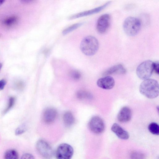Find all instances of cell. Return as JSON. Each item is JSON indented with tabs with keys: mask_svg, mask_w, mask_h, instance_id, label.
<instances>
[{
	"mask_svg": "<svg viewBox=\"0 0 159 159\" xmlns=\"http://www.w3.org/2000/svg\"><path fill=\"white\" fill-rule=\"evenodd\" d=\"M15 102V98L13 97H10L9 99L8 105L3 111L2 114H5L7 113L12 108Z\"/></svg>",
	"mask_w": 159,
	"mask_h": 159,
	"instance_id": "obj_22",
	"label": "cell"
},
{
	"mask_svg": "<svg viewBox=\"0 0 159 159\" xmlns=\"http://www.w3.org/2000/svg\"><path fill=\"white\" fill-rule=\"evenodd\" d=\"M141 27V23L138 18L132 16L126 18L123 24V30L128 36H133L139 32Z\"/></svg>",
	"mask_w": 159,
	"mask_h": 159,
	"instance_id": "obj_3",
	"label": "cell"
},
{
	"mask_svg": "<svg viewBox=\"0 0 159 159\" xmlns=\"http://www.w3.org/2000/svg\"><path fill=\"white\" fill-rule=\"evenodd\" d=\"M74 153L72 147L70 145L63 143L57 148L56 156L57 159H71Z\"/></svg>",
	"mask_w": 159,
	"mask_h": 159,
	"instance_id": "obj_6",
	"label": "cell"
},
{
	"mask_svg": "<svg viewBox=\"0 0 159 159\" xmlns=\"http://www.w3.org/2000/svg\"><path fill=\"white\" fill-rule=\"evenodd\" d=\"M6 84V81L2 79L0 80V91L3 89Z\"/></svg>",
	"mask_w": 159,
	"mask_h": 159,
	"instance_id": "obj_27",
	"label": "cell"
},
{
	"mask_svg": "<svg viewBox=\"0 0 159 159\" xmlns=\"http://www.w3.org/2000/svg\"><path fill=\"white\" fill-rule=\"evenodd\" d=\"M64 122L67 126L71 125L75 121V119L72 113L70 111L65 112L63 116Z\"/></svg>",
	"mask_w": 159,
	"mask_h": 159,
	"instance_id": "obj_15",
	"label": "cell"
},
{
	"mask_svg": "<svg viewBox=\"0 0 159 159\" xmlns=\"http://www.w3.org/2000/svg\"><path fill=\"white\" fill-rule=\"evenodd\" d=\"M36 148L39 154L45 159H51L54 155L53 150L51 146L43 139L39 140L36 144Z\"/></svg>",
	"mask_w": 159,
	"mask_h": 159,
	"instance_id": "obj_5",
	"label": "cell"
},
{
	"mask_svg": "<svg viewBox=\"0 0 159 159\" xmlns=\"http://www.w3.org/2000/svg\"><path fill=\"white\" fill-rule=\"evenodd\" d=\"M97 84L99 87L102 89H110L114 86L115 81L112 77L108 75L98 79Z\"/></svg>",
	"mask_w": 159,
	"mask_h": 159,
	"instance_id": "obj_9",
	"label": "cell"
},
{
	"mask_svg": "<svg viewBox=\"0 0 159 159\" xmlns=\"http://www.w3.org/2000/svg\"><path fill=\"white\" fill-rule=\"evenodd\" d=\"M153 71V62L151 60H148L139 65L136 69V73L139 78L145 80L151 77Z\"/></svg>",
	"mask_w": 159,
	"mask_h": 159,
	"instance_id": "obj_4",
	"label": "cell"
},
{
	"mask_svg": "<svg viewBox=\"0 0 159 159\" xmlns=\"http://www.w3.org/2000/svg\"><path fill=\"white\" fill-rule=\"evenodd\" d=\"M2 66V64L0 62V70L1 69Z\"/></svg>",
	"mask_w": 159,
	"mask_h": 159,
	"instance_id": "obj_29",
	"label": "cell"
},
{
	"mask_svg": "<svg viewBox=\"0 0 159 159\" xmlns=\"http://www.w3.org/2000/svg\"><path fill=\"white\" fill-rule=\"evenodd\" d=\"M57 115V112L55 109L52 108H48L44 113L43 120L46 123H51L55 121Z\"/></svg>",
	"mask_w": 159,
	"mask_h": 159,
	"instance_id": "obj_13",
	"label": "cell"
},
{
	"mask_svg": "<svg viewBox=\"0 0 159 159\" xmlns=\"http://www.w3.org/2000/svg\"><path fill=\"white\" fill-rule=\"evenodd\" d=\"M4 159H18L19 155L17 151L14 149L7 150L4 155Z\"/></svg>",
	"mask_w": 159,
	"mask_h": 159,
	"instance_id": "obj_16",
	"label": "cell"
},
{
	"mask_svg": "<svg viewBox=\"0 0 159 159\" xmlns=\"http://www.w3.org/2000/svg\"><path fill=\"white\" fill-rule=\"evenodd\" d=\"M130 159H145V156L141 152L134 151L130 154Z\"/></svg>",
	"mask_w": 159,
	"mask_h": 159,
	"instance_id": "obj_21",
	"label": "cell"
},
{
	"mask_svg": "<svg viewBox=\"0 0 159 159\" xmlns=\"http://www.w3.org/2000/svg\"><path fill=\"white\" fill-rule=\"evenodd\" d=\"M69 74L71 78L75 80H79L81 77L80 73L78 70H71Z\"/></svg>",
	"mask_w": 159,
	"mask_h": 159,
	"instance_id": "obj_23",
	"label": "cell"
},
{
	"mask_svg": "<svg viewBox=\"0 0 159 159\" xmlns=\"http://www.w3.org/2000/svg\"><path fill=\"white\" fill-rule=\"evenodd\" d=\"M110 3L111 2L109 1L102 5L97 7L74 15L69 17V19L70 20L73 19L98 13L106 8Z\"/></svg>",
	"mask_w": 159,
	"mask_h": 159,
	"instance_id": "obj_10",
	"label": "cell"
},
{
	"mask_svg": "<svg viewBox=\"0 0 159 159\" xmlns=\"http://www.w3.org/2000/svg\"><path fill=\"white\" fill-rule=\"evenodd\" d=\"M83 24V23L81 22L73 24L64 29L62 32V34L63 35H66L77 29L81 26Z\"/></svg>",
	"mask_w": 159,
	"mask_h": 159,
	"instance_id": "obj_20",
	"label": "cell"
},
{
	"mask_svg": "<svg viewBox=\"0 0 159 159\" xmlns=\"http://www.w3.org/2000/svg\"><path fill=\"white\" fill-rule=\"evenodd\" d=\"M88 126L92 132L96 134L103 132L105 127L103 120L98 116H94L91 118L89 122Z\"/></svg>",
	"mask_w": 159,
	"mask_h": 159,
	"instance_id": "obj_7",
	"label": "cell"
},
{
	"mask_svg": "<svg viewBox=\"0 0 159 159\" xmlns=\"http://www.w3.org/2000/svg\"><path fill=\"white\" fill-rule=\"evenodd\" d=\"M153 69L156 73L157 74H159V62L156 61L154 62H153Z\"/></svg>",
	"mask_w": 159,
	"mask_h": 159,
	"instance_id": "obj_26",
	"label": "cell"
},
{
	"mask_svg": "<svg viewBox=\"0 0 159 159\" xmlns=\"http://www.w3.org/2000/svg\"><path fill=\"white\" fill-rule=\"evenodd\" d=\"M18 17L15 16H11L6 18L3 21L4 24L8 26L16 24L18 21Z\"/></svg>",
	"mask_w": 159,
	"mask_h": 159,
	"instance_id": "obj_17",
	"label": "cell"
},
{
	"mask_svg": "<svg viewBox=\"0 0 159 159\" xmlns=\"http://www.w3.org/2000/svg\"><path fill=\"white\" fill-rule=\"evenodd\" d=\"M76 96L78 98L80 99H90L92 97V95L90 93L82 90L78 91L77 92Z\"/></svg>",
	"mask_w": 159,
	"mask_h": 159,
	"instance_id": "obj_18",
	"label": "cell"
},
{
	"mask_svg": "<svg viewBox=\"0 0 159 159\" xmlns=\"http://www.w3.org/2000/svg\"><path fill=\"white\" fill-rule=\"evenodd\" d=\"M26 129L25 125L22 124L18 126L16 129L15 132V134L18 135L23 133Z\"/></svg>",
	"mask_w": 159,
	"mask_h": 159,
	"instance_id": "obj_24",
	"label": "cell"
},
{
	"mask_svg": "<svg viewBox=\"0 0 159 159\" xmlns=\"http://www.w3.org/2000/svg\"><path fill=\"white\" fill-rule=\"evenodd\" d=\"M111 130L120 139H127L129 137L128 133L117 123H115L112 125Z\"/></svg>",
	"mask_w": 159,
	"mask_h": 159,
	"instance_id": "obj_12",
	"label": "cell"
},
{
	"mask_svg": "<svg viewBox=\"0 0 159 159\" xmlns=\"http://www.w3.org/2000/svg\"><path fill=\"white\" fill-rule=\"evenodd\" d=\"M111 23V17L107 14H103L98 18L97 24V29L98 33L103 34L108 30Z\"/></svg>",
	"mask_w": 159,
	"mask_h": 159,
	"instance_id": "obj_8",
	"label": "cell"
},
{
	"mask_svg": "<svg viewBox=\"0 0 159 159\" xmlns=\"http://www.w3.org/2000/svg\"><path fill=\"white\" fill-rule=\"evenodd\" d=\"M4 0H0V6L4 2Z\"/></svg>",
	"mask_w": 159,
	"mask_h": 159,
	"instance_id": "obj_28",
	"label": "cell"
},
{
	"mask_svg": "<svg viewBox=\"0 0 159 159\" xmlns=\"http://www.w3.org/2000/svg\"><path fill=\"white\" fill-rule=\"evenodd\" d=\"M20 159H35L34 156L31 154L28 153L23 154L21 157Z\"/></svg>",
	"mask_w": 159,
	"mask_h": 159,
	"instance_id": "obj_25",
	"label": "cell"
},
{
	"mask_svg": "<svg viewBox=\"0 0 159 159\" xmlns=\"http://www.w3.org/2000/svg\"><path fill=\"white\" fill-rule=\"evenodd\" d=\"M132 112L130 109L127 107H124L119 111L117 116L118 120L122 123L129 121L131 118Z\"/></svg>",
	"mask_w": 159,
	"mask_h": 159,
	"instance_id": "obj_11",
	"label": "cell"
},
{
	"mask_svg": "<svg viewBox=\"0 0 159 159\" xmlns=\"http://www.w3.org/2000/svg\"><path fill=\"white\" fill-rule=\"evenodd\" d=\"M126 72V69L124 66L121 64H118L113 66L108 69L103 73V75L108 76L114 74H125Z\"/></svg>",
	"mask_w": 159,
	"mask_h": 159,
	"instance_id": "obj_14",
	"label": "cell"
},
{
	"mask_svg": "<svg viewBox=\"0 0 159 159\" xmlns=\"http://www.w3.org/2000/svg\"><path fill=\"white\" fill-rule=\"evenodd\" d=\"M99 43L97 39L92 36L84 37L81 41L80 46L81 51L85 55L92 56L97 52Z\"/></svg>",
	"mask_w": 159,
	"mask_h": 159,
	"instance_id": "obj_2",
	"label": "cell"
},
{
	"mask_svg": "<svg viewBox=\"0 0 159 159\" xmlns=\"http://www.w3.org/2000/svg\"><path fill=\"white\" fill-rule=\"evenodd\" d=\"M139 90L140 93L146 97L150 99L155 98L159 95L158 82L153 79L145 80L141 84Z\"/></svg>",
	"mask_w": 159,
	"mask_h": 159,
	"instance_id": "obj_1",
	"label": "cell"
},
{
	"mask_svg": "<svg viewBox=\"0 0 159 159\" xmlns=\"http://www.w3.org/2000/svg\"><path fill=\"white\" fill-rule=\"evenodd\" d=\"M148 129L152 134L158 135L159 134V126L156 123L152 122L148 126Z\"/></svg>",
	"mask_w": 159,
	"mask_h": 159,
	"instance_id": "obj_19",
	"label": "cell"
}]
</instances>
